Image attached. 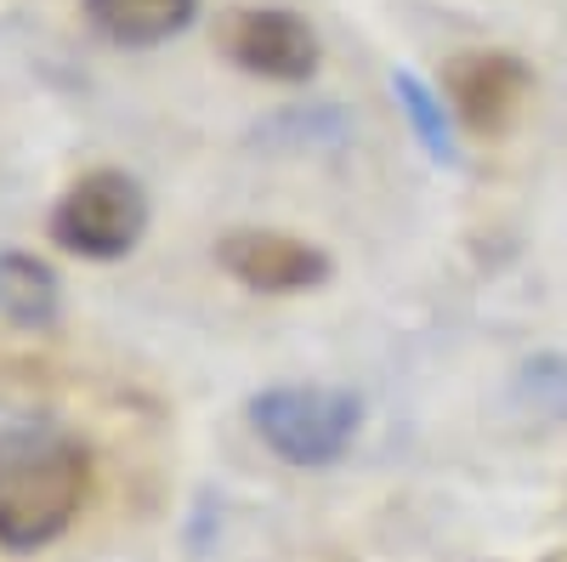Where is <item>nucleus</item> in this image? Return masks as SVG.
<instances>
[{
    "mask_svg": "<svg viewBox=\"0 0 567 562\" xmlns=\"http://www.w3.org/2000/svg\"><path fill=\"white\" fill-rule=\"evenodd\" d=\"M194 18L199 0H85V23L125 52H148V45L176 40Z\"/></svg>",
    "mask_w": 567,
    "mask_h": 562,
    "instance_id": "0eeeda50",
    "label": "nucleus"
},
{
    "mask_svg": "<svg viewBox=\"0 0 567 562\" xmlns=\"http://www.w3.org/2000/svg\"><path fill=\"white\" fill-rule=\"evenodd\" d=\"M63 285L52 262H40L34 251H0V324L12 330H45L58 324Z\"/></svg>",
    "mask_w": 567,
    "mask_h": 562,
    "instance_id": "6e6552de",
    "label": "nucleus"
},
{
    "mask_svg": "<svg viewBox=\"0 0 567 562\" xmlns=\"http://www.w3.org/2000/svg\"><path fill=\"white\" fill-rule=\"evenodd\" d=\"M216 262L233 285H245L256 296H307L329 285V256L301 239V233H278V227H233L216 245Z\"/></svg>",
    "mask_w": 567,
    "mask_h": 562,
    "instance_id": "39448f33",
    "label": "nucleus"
},
{
    "mask_svg": "<svg viewBox=\"0 0 567 562\" xmlns=\"http://www.w3.org/2000/svg\"><path fill=\"white\" fill-rule=\"evenodd\" d=\"M449 109L465 131L477 136H505L523 120L528 98H534V74L523 58L511 52H465L449 63Z\"/></svg>",
    "mask_w": 567,
    "mask_h": 562,
    "instance_id": "423d86ee",
    "label": "nucleus"
},
{
    "mask_svg": "<svg viewBox=\"0 0 567 562\" xmlns=\"http://www.w3.org/2000/svg\"><path fill=\"white\" fill-rule=\"evenodd\" d=\"M91 494V449L45 420L0 427V551H45Z\"/></svg>",
    "mask_w": 567,
    "mask_h": 562,
    "instance_id": "f257e3e1",
    "label": "nucleus"
},
{
    "mask_svg": "<svg viewBox=\"0 0 567 562\" xmlns=\"http://www.w3.org/2000/svg\"><path fill=\"white\" fill-rule=\"evenodd\" d=\"M523 392H528V403H534L539 415L561 420V415H567V364H561V358H534V364L523 369Z\"/></svg>",
    "mask_w": 567,
    "mask_h": 562,
    "instance_id": "9d476101",
    "label": "nucleus"
},
{
    "mask_svg": "<svg viewBox=\"0 0 567 562\" xmlns=\"http://www.w3.org/2000/svg\"><path fill=\"white\" fill-rule=\"evenodd\" d=\"M216 52L256 80L301 85L318 74V29L290 7H233L216 23Z\"/></svg>",
    "mask_w": 567,
    "mask_h": 562,
    "instance_id": "20e7f679",
    "label": "nucleus"
},
{
    "mask_svg": "<svg viewBox=\"0 0 567 562\" xmlns=\"http://www.w3.org/2000/svg\"><path fill=\"white\" fill-rule=\"evenodd\" d=\"M148 233V194L131 171H85L63 187L52 205V245H63L80 262H120Z\"/></svg>",
    "mask_w": 567,
    "mask_h": 562,
    "instance_id": "7ed1b4c3",
    "label": "nucleus"
},
{
    "mask_svg": "<svg viewBox=\"0 0 567 562\" xmlns=\"http://www.w3.org/2000/svg\"><path fill=\"white\" fill-rule=\"evenodd\" d=\"M392 98H398V109L409 114L420 149L432 154L437 165H460V149H454V109H443V91H432L420 74L398 69V74H392Z\"/></svg>",
    "mask_w": 567,
    "mask_h": 562,
    "instance_id": "1a4fd4ad",
    "label": "nucleus"
},
{
    "mask_svg": "<svg viewBox=\"0 0 567 562\" xmlns=\"http://www.w3.org/2000/svg\"><path fill=\"white\" fill-rule=\"evenodd\" d=\"M256 438L296 472L336 466L363 427V403L347 387H261L250 398Z\"/></svg>",
    "mask_w": 567,
    "mask_h": 562,
    "instance_id": "f03ea898",
    "label": "nucleus"
}]
</instances>
